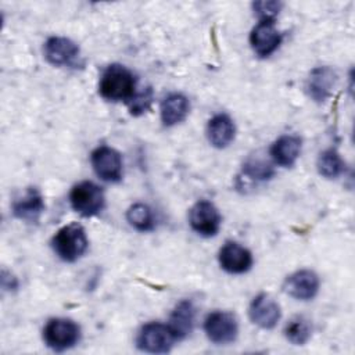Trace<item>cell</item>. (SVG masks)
<instances>
[{
    "instance_id": "14",
    "label": "cell",
    "mask_w": 355,
    "mask_h": 355,
    "mask_svg": "<svg viewBox=\"0 0 355 355\" xmlns=\"http://www.w3.org/2000/svg\"><path fill=\"white\" fill-rule=\"evenodd\" d=\"M337 75L336 72L329 67H318L315 68L308 78L306 82V90L311 98H313L318 103L324 101L327 97H330L333 87L336 85Z\"/></svg>"
},
{
    "instance_id": "21",
    "label": "cell",
    "mask_w": 355,
    "mask_h": 355,
    "mask_svg": "<svg viewBox=\"0 0 355 355\" xmlns=\"http://www.w3.org/2000/svg\"><path fill=\"white\" fill-rule=\"evenodd\" d=\"M345 169V162L336 150H326L318 158V171L327 179H336Z\"/></svg>"
},
{
    "instance_id": "15",
    "label": "cell",
    "mask_w": 355,
    "mask_h": 355,
    "mask_svg": "<svg viewBox=\"0 0 355 355\" xmlns=\"http://www.w3.org/2000/svg\"><path fill=\"white\" fill-rule=\"evenodd\" d=\"M194 322H196V306L191 301L183 300L172 311L168 327L171 329L176 340H183L193 331Z\"/></svg>"
},
{
    "instance_id": "4",
    "label": "cell",
    "mask_w": 355,
    "mask_h": 355,
    "mask_svg": "<svg viewBox=\"0 0 355 355\" xmlns=\"http://www.w3.org/2000/svg\"><path fill=\"white\" fill-rule=\"evenodd\" d=\"M72 208L82 216H94L104 208V193L93 182H80L69 194Z\"/></svg>"
},
{
    "instance_id": "3",
    "label": "cell",
    "mask_w": 355,
    "mask_h": 355,
    "mask_svg": "<svg viewBox=\"0 0 355 355\" xmlns=\"http://www.w3.org/2000/svg\"><path fill=\"white\" fill-rule=\"evenodd\" d=\"M80 337L79 326L65 318H55L50 319L43 330V338L54 351H65L73 347Z\"/></svg>"
},
{
    "instance_id": "25",
    "label": "cell",
    "mask_w": 355,
    "mask_h": 355,
    "mask_svg": "<svg viewBox=\"0 0 355 355\" xmlns=\"http://www.w3.org/2000/svg\"><path fill=\"white\" fill-rule=\"evenodd\" d=\"M280 1H255L252 3V8L255 14L259 17L261 21H270L273 22L275 17L279 14L282 8Z\"/></svg>"
},
{
    "instance_id": "7",
    "label": "cell",
    "mask_w": 355,
    "mask_h": 355,
    "mask_svg": "<svg viewBox=\"0 0 355 355\" xmlns=\"http://www.w3.org/2000/svg\"><path fill=\"white\" fill-rule=\"evenodd\" d=\"M189 220L194 232L204 237H211L218 233L222 218L212 202L201 200L191 207Z\"/></svg>"
},
{
    "instance_id": "8",
    "label": "cell",
    "mask_w": 355,
    "mask_h": 355,
    "mask_svg": "<svg viewBox=\"0 0 355 355\" xmlns=\"http://www.w3.org/2000/svg\"><path fill=\"white\" fill-rule=\"evenodd\" d=\"M92 165L97 176L105 182L115 183L122 178L121 154L108 146H100L92 153Z\"/></svg>"
},
{
    "instance_id": "9",
    "label": "cell",
    "mask_w": 355,
    "mask_h": 355,
    "mask_svg": "<svg viewBox=\"0 0 355 355\" xmlns=\"http://www.w3.org/2000/svg\"><path fill=\"white\" fill-rule=\"evenodd\" d=\"M283 288L290 297L301 301H308L312 300L319 290V277L315 272L302 269L290 275L286 279Z\"/></svg>"
},
{
    "instance_id": "23",
    "label": "cell",
    "mask_w": 355,
    "mask_h": 355,
    "mask_svg": "<svg viewBox=\"0 0 355 355\" xmlns=\"http://www.w3.org/2000/svg\"><path fill=\"white\" fill-rule=\"evenodd\" d=\"M243 173L251 180L261 182V180L270 179L273 176L275 171L269 162H266L261 158H250L243 165Z\"/></svg>"
},
{
    "instance_id": "20",
    "label": "cell",
    "mask_w": 355,
    "mask_h": 355,
    "mask_svg": "<svg viewBox=\"0 0 355 355\" xmlns=\"http://www.w3.org/2000/svg\"><path fill=\"white\" fill-rule=\"evenodd\" d=\"M126 219L130 223V226H133L136 230H140V232L153 230L155 226L153 211L150 209L148 205L141 204V202L133 204L128 209Z\"/></svg>"
},
{
    "instance_id": "22",
    "label": "cell",
    "mask_w": 355,
    "mask_h": 355,
    "mask_svg": "<svg viewBox=\"0 0 355 355\" xmlns=\"http://www.w3.org/2000/svg\"><path fill=\"white\" fill-rule=\"evenodd\" d=\"M312 334V327L308 319L304 316H295L293 318L284 329L286 338L294 344V345H304Z\"/></svg>"
},
{
    "instance_id": "18",
    "label": "cell",
    "mask_w": 355,
    "mask_h": 355,
    "mask_svg": "<svg viewBox=\"0 0 355 355\" xmlns=\"http://www.w3.org/2000/svg\"><path fill=\"white\" fill-rule=\"evenodd\" d=\"M301 153V139L294 135L279 137L270 147V155L277 165L291 166Z\"/></svg>"
},
{
    "instance_id": "5",
    "label": "cell",
    "mask_w": 355,
    "mask_h": 355,
    "mask_svg": "<svg viewBox=\"0 0 355 355\" xmlns=\"http://www.w3.org/2000/svg\"><path fill=\"white\" fill-rule=\"evenodd\" d=\"M176 341L171 329L166 324L151 322L144 324L137 334V347L141 351L151 354L168 352Z\"/></svg>"
},
{
    "instance_id": "13",
    "label": "cell",
    "mask_w": 355,
    "mask_h": 355,
    "mask_svg": "<svg viewBox=\"0 0 355 355\" xmlns=\"http://www.w3.org/2000/svg\"><path fill=\"white\" fill-rule=\"evenodd\" d=\"M248 313L254 324L262 329H273L280 319V306L268 294H259L252 300Z\"/></svg>"
},
{
    "instance_id": "10",
    "label": "cell",
    "mask_w": 355,
    "mask_h": 355,
    "mask_svg": "<svg viewBox=\"0 0 355 355\" xmlns=\"http://www.w3.org/2000/svg\"><path fill=\"white\" fill-rule=\"evenodd\" d=\"M282 42V35L270 21H259L251 31L250 43L259 57L270 55Z\"/></svg>"
},
{
    "instance_id": "1",
    "label": "cell",
    "mask_w": 355,
    "mask_h": 355,
    "mask_svg": "<svg viewBox=\"0 0 355 355\" xmlns=\"http://www.w3.org/2000/svg\"><path fill=\"white\" fill-rule=\"evenodd\" d=\"M100 94L110 101L129 103L136 93V78L123 65H110L100 80Z\"/></svg>"
},
{
    "instance_id": "6",
    "label": "cell",
    "mask_w": 355,
    "mask_h": 355,
    "mask_svg": "<svg viewBox=\"0 0 355 355\" xmlns=\"http://www.w3.org/2000/svg\"><path fill=\"white\" fill-rule=\"evenodd\" d=\"M204 330L207 337L215 344H229L236 340L239 333L237 320L233 313L225 311L211 312L205 322Z\"/></svg>"
},
{
    "instance_id": "24",
    "label": "cell",
    "mask_w": 355,
    "mask_h": 355,
    "mask_svg": "<svg viewBox=\"0 0 355 355\" xmlns=\"http://www.w3.org/2000/svg\"><path fill=\"white\" fill-rule=\"evenodd\" d=\"M151 101H153V90L151 87H146L141 92H136L132 100L128 103V105L133 115H139L148 110Z\"/></svg>"
},
{
    "instance_id": "17",
    "label": "cell",
    "mask_w": 355,
    "mask_h": 355,
    "mask_svg": "<svg viewBox=\"0 0 355 355\" xmlns=\"http://www.w3.org/2000/svg\"><path fill=\"white\" fill-rule=\"evenodd\" d=\"M207 135L209 143L216 148L227 147L236 135V128L230 116L226 114H218L212 116L208 122Z\"/></svg>"
},
{
    "instance_id": "11",
    "label": "cell",
    "mask_w": 355,
    "mask_h": 355,
    "mask_svg": "<svg viewBox=\"0 0 355 355\" xmlns=\"http://www.w3.org/2000/svg\"><path fill=\"white\" fill-rule=\"evenodd\" d=\"M44 57L57 67L73 65L79 58V47L71 39L53 36L44 44Z\"/></svg>"
},
{
    "instance_id": "19",
    "label": "cell",
    "mask_w": 355,
    "mask_h": 355,
    "mask_svg": "<svg viewBox=\"0 0 355 355\" xmlns=\"http://www.w3.org/2000/svg\"><path fill=\"white\" fill-rule=\"evenodd\" d=\"M189 110L187 97L180 93H172L161 103V121L165 126H173L187 116Z\"/></svg>"
},
{
    "instance_id": "12",
    "label": "cell",
    "mask_w": 355,
    "mask_h": 355,
    "mask_svg": "<svg viewBox=\"0 0 355 355\" xmlns=\"http://www.w3.org/2000/svg\"><path fill=\"white\" fill-rule=\"evenodd\" d=\"M219 265L229 273L240 275L251 268L252 255L245 247L234 241H227L219 251Z\"/></svg>"
},
{
    "instance_id": "2",
    "label": "cell",
    "mask_w": 355,
    "mask_h": 355,
    "mask_svg": "<svg viewBox=\"0 0 355 355\" xmlns=\"http://www.w3.org/2000/svg\"><path fill=\"white\" fill-rule=\"evenodd\" d=\"M53 248L55 254L65 262H75L87 250V237L85 229L78 223L61 227L53 237Z\"/></svg>"
},
{
    "instance_id": "16",
    "label": "cell",
    "mask_w": 355,
    "mask_h": 355,
    "mask_svg": "<svg viewBox=\"0 0 355 355\" xmlns=\"http://www.w3.org/2000/svg\"><path fill=\"white\" fill-rule=\"evenodd\" d=\"M46 205L42 194L36 189H28L25 194L17 198L12 204V214L26 222H37Z\"/></svg>"
}]
</instances>
